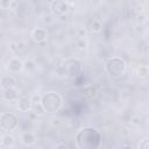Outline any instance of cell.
Listing matches in <instances>:
<instances>
[{
	"label": "cell",
	"instance_id": "cell-8",
	"mask_svg": "<svg viewBox=\"0 0 149 149\" xmlns=\"http://www.w3.org/2000/svg\"><path fill=\"white\" fill-rule=\"evenodd\" d=\"M2 97L7 101H17L19 100V92L15 87H9V88L3 90Z\"/></svg>",
	"mask_w": 149,
	"mask_h": 149
},
{
	"label": "cell",
	"instance_id": "cell-12",
	"mask_svg": "<svg viewBox=\"0 0 149 149\" xmlns=\"http://www.w3.org/2000/svg\"><path fill=\"white\" fill-rule=\"evenodd\" d=\"M1 86L3 90L6 88H9V87H14L15 86V80L14 78L9 77V76H5L1 78Z\"/></svg>",
	"mask_w": 149,
	"mask_h": 149
},
{
	"label": "cell",
	"instance_id": "cell-14",
	"mask_svg": "<svg viewBox=\"0 0 149 149\" xmlns=\"http://www.w3.org/2000/svg\"><path fill=\"white\" fill-rule=\"evenodd\" d=\"M14 144V137L12 135H5L2 137V146L5 148H12Z\"/></svg>",
	"mask_w": 149,
	"mask_h": 149
},
{
	"label": "cell",
	"instance_id": "cell-19",
	"mask_svg": "<svg viewBox=\"0 0 149 149\" xmlns=\"http://www.w3.org/2000/svg\"><path fill=\"white\" fill-rule=\"evenodd\" d=\"M57 149H68V147H66L64 143H59L58 147H57Z\"/></svg>",
	"mask_w": 149,
	"mask_h": 149
},
{
	"label": "cell",
	"instance_id": "cell-10",
	"mask_svg": "<svg viewBox=\"0 0 149 149\" xmlns=\"http://www.w3.org/2000/svg\"><path fill=\"white\" fill-rule=\"evenodd\" d=\"M22 68H23V63L20 59H17V58L10 59L8 62V64H7V69L10 72H19V71L22 70Z\"/></svg>",
	"mask_w": 149,
	"mask_h": 149
},
{
	"label": "cell",
	"instance_id": "cell-11",
	"mask_svg": "<svg viewBox=\"0 0 149 149\" xmlns=\"http://www.w3.org/2000/svg\"><path fill=\"white\" fill-rule=\"evenodd\" d=\"M21 140H22V143H23V144H26V146L29 147V146H31V144L35 143L36 137H35V135H34L33 133L27 132V133H23V134H22Z\"/></svg>",
	"mask_w": 149,
	"mask_h": 149
},
{
	"label": "cell",
	"instance_id": "cell-13",
	"mask_svg": "<svg viewBox=\"0 0 149 149\" xmlns=\"http://www.w3.org/2000/svg\"><path fill=\"white\" fill-rule=\"evenodd\" d=\"M84 94H85L87 98L92 99V98H94V97L97 95V90H95V87L92 86V85L86 86V87L84 88Z\"/></svg>",
	"mask_w": 149,
	"mask_h": 149
},
{
	"label": "cell",
	"instance_id": "cell-4",
	"mask_svg": "<svg viewBox=\"0 0 149 149\" xmlns=\"http://www.w3.org/2000/svg\"><path fill=\"white\" fill-rule=\"evenodd\" d=\"M62 70H63V73L68 78H74L81 71V63H80V61H78L76 58L66 59L62 65Z\"/></svg>",
	"mask_w": 149,
	"mask_h": 149
},
{
	"label": "cell",
	"instance_id": "cell-20",
	"mask_svg": "<svg viewBox=\"0 0 149 149\" xmlns=\"http://www.w3.org/2000/svg\"><path fill=\"white\" fill-rule=\"evenodd\" d=\"M33 149H42L41 147H35V148H33Z\"/></svg>",
	"mask_w": 149,
	"mask_h": 149
},
{
	"label": "cell",
	"instance_id": "cell-2",
	"mask_svg": "<svg viewBox=\"0 0 149 149\" xmlns=\"http://www.w3.org/2000/svg\"><path fill=\"white\" fill-rule=\"evenodd\" d=\"M106 71L113 79H120L123 77L127 70V64L121 57H111L106 61Z\"/></svg>",
	"mask_w": 149,
	"mask_h": 149
},
{
	"label": "cell",
	"instance_id": "cell-1",
	"mask_svg": "<svg viewBox=\"0 0 149 149\" xmlns=\"http://www.w3.org/2000/svg\"><path fill=\"white\" fill-rule=\"evenodd\" d=\"M76 142L79 149H99L101 146V135L93 127H85L77 133Z\"/></svg>",
	"mask_w": 149,
	"mask_h": 149
},
{
	"label": "cell",
	"instance_id": "cell-15",
	"mask_svg": "<svg viewBox=\"0 0 149 149\" xmlns=\"http://www.w3.org/2000/svg\"><path fill=\"white\" fill-rule=\"evenodd\" d=\"M148 73H149V70L146 66H140L137 69V76L139 77H147Z\"/></svg>",
	"mask_w": 149,
	"mask_h": 149
},
{
	"label": "cell",
	"instance_id": "cell-9",
	"mask_svg": "<svg viewBox=\"0 0 149 149\" xmlns=\"http://www.w3.org/2000/svg\"><path fill=\"white\" fill-rule=\"evenodd\" d=\"M16 102H17V109L21 111V112L29 111V109L31 108V106H33L31 99H29V98H27V97H20Z\"/></svg>",
	"mask_w": 149,
	"mask_h": 149
},
{
	"label": "cell",
	"instance_id": "cell-6",
	"mask_svg": "<svg viewBox=\"0 0 149 149\" xmlns=\"http://www.w3.org/2000/svg\"><path fill=\"white\" fill-rule=\"evenodd\" d=\"M51 9L52 12L58 15V16H64L69 9H70V5L69 2L66 1H63V0H57V1H52L51 2Z\"/></svg>",
	"mask_w": 149,
	"mask_h": 149
},
{
	"label": "cell",
	"instance_id": "cell-16",
	"mask_svg": "<svg viewBox=\"0 0 149 149\" xmlns=\"http://www.w3.org/2000/svg\"><path fill=\"white\" fill-rule=\"evenodd\" d=\"M92 30H93L94 33H99V31L101 30V23H100L98 20H94V21L92 22Z\"/></svg>",
	"mask_w": 149,
	"mask_h": 149
},
{
	"label": "cell",
	"instance_id": "cell-5",
	"mask_svg": "<svg viewBox=\"0 0 149 149\" xmlns=\"http://www.w3.org/2000/svg\"><path fill=\"white\" fill-rule=\"evenodd\" d=\"M0 122H1V128L3 130H13L17 127L19 120L15 114H13L10 112H5L1 114Z\"/></svg>",
	"mask_w": 149,
	"mask_h": 149
},
{
	"label": "cell",
	"instance_id": "cell-7",
	"mask_svg": "<svg viewBox=\"0 0 149 149\" xmlns=\"http://www.w3.org/2000/svg\"><path fill=\"white\" fill-rule=\"evenodd\" d=\"M47 36H48L47 30L43 29V28H36V29L33 30V34H31V37H33V40H34L36 43H42V42H44V41L47 40Z\"/></svg>",
	"mask_w": 149,
	"mask_h": 149
},
{
	"label": "cell",
	"instance_id": "cell-3",
	"mask_svg": "<svg viewBox=\"0 0 149 149\" xmlns=\"http://www.w3.org/2000/svg\"><path fill=\"white\" fill-rule=\"evenodd\" d=\"M63 105L62 97L56 92H47L42 95V106L47 113H56Z\"/></svg>",
	"mask_w": 149,
	"mask_h": 149
},
{
	"label": "cell",
	"instance_id": "cell-18",
	"mask_svg": "<svg viewBox=\"0 0 149 149\" xmlns=\"http://www.w3.org/2000/svg\"><path fill=\"white\" fill-rule=\"evenodd\" d=\"M77 45H78L79 48H81V49H83V48H85V47H86V42H85L83 38H80V40L77 42Z\"/></svg>",
	"mask_w": 149,
	"mask_h": 149
},
{
	"label": "cell",
	"instance_id": "cell-17",
	"mask_svg": "<svg viewBox=\"0 0 149 149\" xmlns=\"http://www.w3.org/2000/svg\"><path fill=\"white\" fill-rule=\"evenodd\" d=\"M137 149H149V139H143L139 143Z\"/></svg>",
	"mask_w": 149,
	"mask_h": 149
}]
</instances>
